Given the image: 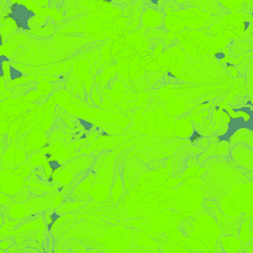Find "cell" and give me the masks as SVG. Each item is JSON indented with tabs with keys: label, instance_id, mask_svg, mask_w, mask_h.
<instances>
[{
	"label": "cell",
	"instance_id": "8992f818",
	"mask_svg": "<svg viewBox=\"0 0 253 253\" xmlns=\"http://www.w3.org/2000/svg\"><path fill=\"white\" fill-rule=\"evenodd\" d=\"M253 241H252L249 244V246H248V248L246 249L245 252H239L238 253H253Z\"/></svg>",
	"mask_w": 253,
	"mask_h": 253
},
{
	"label": "cell",
	"instance_id": "9c48e42d",
	"mask_svg": "<svg viewBox=\"0 0 253 253\" xmlns=\"http://www.w3.org/2000/svg\"></svg>",
	"mask_w": 253,
	"mask_h": 253
},
{
	"label": "cell",
	"instance_id": "7a4b0ae2",
	"mask_svg": "<svg viewBox=\"0 0 253 253\" xmlns=\"http://www.w3.org/2000/svg\"><path fill=\"white\" fill-rule=\"evenodd\" d=\"M231 157L243 168L253 170V149L246 144L239 143L234 146L231 151Z\"/></svg>",
	"mask_w": 253,
	"mask_h": 253
},
{
	"label": "cell",
	"instance_id": "5b68a950",
	"mask_svg": "<svg viewBox=\"0 0 253 253\" xmlns=\"http://www.w3.org/2000/svg\"><path fill=\"white\" fill-rule=\"evenodd\" d=\"M30 190L28 187H23L15 196H13L12 197V202L13 203H16V204H21L24 203L26 201L29 200V197H30Z\"/></svg>",
	"mask_w": 253,
	"mask_h": 253
},
{
	"label": "cell",
	"instance_id": "3957f363",
	"mask_svg": "<svg viewBox=\"0 0 253 253\" xmlns=\"http://www.w3.org/2000/svg\"><path fill=\"white\" fill-rule=\"evenodd\" d=\"M219 243L222 247V250L225 253H238L242 248V243L237 236L226 235L221 236Z\"/></svg>",
	"mask_w": 253,
	"mask_h": 253
},
{
	"label": "cell",
	"instance_id": "277c9868",
	"mask_svg": "<svg viewBox=\"0 0 253 253\" xmlns=\"http://www.w3.org/2000/svg\"><path fill=\"white\" fill-rule=\"evenodd\" d=\"M253 219L246 218L240 226L237 237L243 243H250L253 241Z\"/></svg>",
	"mask_w": 253,
	"mask_h": 253
},
{
	"label": "cell",
	"instance_id": "ba28073f",
	"mask_svg": "<svg viewBox=\"0 0 253 253\" xmlns=\"http://www.w3.org/2000/svg\"><path fill=\"white\" fill-rule=\"evenodd\" d=\"M1 193H2V192H1V186H0V194H1Z\"/></svg>",
	"mask_w": 253,
	"mask_h": 253
},
{
	"label": "cell",
	"instance_id": "6da1fadb",
	"mask_svg": "<svg viewBox=\"0 0 253 253\" xmlns=\"http://www.w3.org/2000/svg\"><path fill=\"white\" fill-rule=\"evenodd\" d=\"M69 239H76L86 249L101 253H127L133 245L132 229L100 220L76 221L54 244V249Z\"/></svg>",
	"mask_w": 253,
	"mask_h": 253
},
{
	"label": "cell",
	"instance_id": "30bf717a",
	"mask_svg": "<svg viewBox=\"0 0 253 253\" xmlns=\"http://www.w3.org/2000/svg\"></svg>",
	"mask_w": 253,
	"mask_h": 253
},
{
	"label": "cell",
	"instance_id": "52a82bcc",
	"mask_svg": "<svg viewBox=\"0 0 253 253\" xmlns=\"http://www.w3.org/2000/svg\"><path fill=\"white\" fill-rule=\"evenodd\" d=\"M3 223H4V220H3V217H2V215L0 214V229H1V227L3 226Z\"/></svg>",
	"mask_w": 253,
	"mask_h": 253
}]
</instances>
